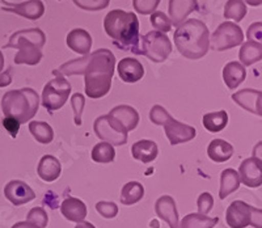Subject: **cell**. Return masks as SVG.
<instances>
[{"mask_svg":"<svg viewBox=\"0 0 262 228\" xmlns=\"http://www.w3.org/2000/svg\"><path fill=\"white\" fill-rule=\"evenodd\" d=\"M116 56L107 49L98 50L84 55L79 59L63 63L54 70V75L72 76L84 75L85 77V95L90 98H101L109 93L114 76Z\"/></svg>","mask_w":262,"mask_h":228,"instance_id":"1","label":"cell"},{"mask_svg":"<svg viewBox=\"0 0 262 228\" xmlns=\"http://www.w3.org/2000/svg\"><path fill=\"white\" fill-rule=\"evenodd\" d=\"M173 38L179 53L188 59H201L209 53V28L198 18H189L184 21L177 27Z\"/></svg>","mask_w":262,"mask_h":228,"instance_id":"2","label":"cell"},{"mask_svg":"<svg viewBox=\"0 0 262 228\" xmlns=\"http://www.w3.org/2000/svg\"><path fill=\"white\" fill-rule=\"evenodd\" d=\"M104 29L119 49L137 53L140 37L139 20L135 13L113 9L105 16Z\"/></svg>","mask_w":262,"mask_h":228,"instance_id":"3","label":"cell"},{"mask_svg":"<svg viewBox=\"0 0 262 228\" xmlns=\"http://www.w3.org/2000/svg\"><path fill=\"white\" fill-rule=\"evenodd\" d=\"M46 44V34L38 28L23 29L15 32L9 37L4 49H17L15 55L16 65L36 66L42 59L41 49Z\"/></svg>","mask_w":262,"mask_h":228,"instance_id":"4","label":"cell"},{"mask_svg":"<svg viewBox=\"0 0 262 228\" xmlns=\"http://www.w3.org/2000/svg\"><path fill=\"white\" fill-rule=\"evenodd\" d=\"M38 93L33 88L13 89L4 93L2 97V110L4 117H12L20 123H27L38 112Z\"/></svg>","mask_w":262,"mask_h":228,"instance_id":"5","label":"cell"},{"mask_svg":"<svg viewBox=\"0 0 262 228\" xmlns=\"http://www.w3.org/2000/svg\"><path fill=\"white\" fill-rule=\"evenodd\" d=\"M140 50L137 54L147 56L149 60L155 63H163L168 59L172 53V42L167 34L151 30L143 37H140Z\"/></svg>","mask_w":262,"mask_h":228,"instance_id":"6","label":"cell"},{"mask_svg":"<svg viewBox=\"0 0 262 228\" xmlns=\"http://www.w3.org/2000/svg\"><path fill=\"white\" fill-rule=\"evenodd\" d=\"M71 93V84L62 75H55L42 91L41 104L48 112L53 113L64 107Z\"/></svg>","mask_w":262,"mask_h":228,"instance_id":"7","label":"cell"},{"mask_svg":"<svg viewBox=\"0 0 262 228\" xmlns=\"http://www.w3.org/2000/svg\"><path fill=\"white\" fill-rule=\"evenodd\" d=\"M96 136L102 142L112 146H123L127 143V133L125 126L109 114L100 116L93 123Z\"/></svg>","mask_w":262,"mask_h":228,"instance_id":"8","label":"cell"},{"mask_svg":"<svg viewBox=\"0 0 262 228\" xmlns=\"http://www.w3.org/2000/svg\"><path fill=\"white\" fill-rule=\"evenodd\" d=\"M244 41L243 29L236 23L226 21L216 28L210 37V46L214 51H226L233 49Z\"/></svg>","mask_w":262,"mask_h":228,"instance_id":"9","label":"cell"},{"mask_svg":"<svg viewBox=\"0 0 262 228\" xmlns=\"http://www.w3.org/2000/svg\"><path fill=\"white\" fill-rule=\"evenodd\" d=\"M4 197L15 206H23L36 198V193L24 181L12 180L4 186Z\"/></svg>","mask_w":262,"mask_h":228,"instance_id":"10","label":"cell"},{"mask_svg":"<svg viewBox=\"0 0 262 228\" xmlns=\"http://www.w3.org/2000/svg\"><path fill=\"white\" fill-rule=\"evenodd\" d=\"M238 176L248 188H258L262 185V160L258 157H248L240 164Z\"/></svg>","mask_w":262,"mask_h":228,"instance_id":"11","label":"cell"},{"mask_svg":"<svg viewBox=\"0 0 262 228\" xmlns=\"http://www.w3.org/2000/svg\"><path fill=\"white\" fill-rule=\"evenodd\" d=\"M164 130H165V135L172 146L190 142L196 135V130L193 126L179 122L173 117L164 125Z\"/></svg>","mask_w":262,"mask_h":228,"instance_id":"12","label":"cell"},{"mask_svg":"<svg viewBox=\"0 0 262 228\" xmlns=\"http://www.w3.org/2000/svg\"><path fill=\"white\" fill-rule=\"evenodd\" d=\"M250 204L244 201H233L226 211V222L231 228H245L250 223Z\"/></svg>","mask_w":262,"mask_h":228,"instance_id":"13","label":"cell"},{"mask_svg":"<svg viewBox=\"0 0 262 228\" xmlns=\"http://www.w3.org/2000/svg\"><path fill=\"white\" fill-rule=\"evenodd\" d=\"M232 100L247 112L262 117V91L245 88L233 93Z\"/></svg>","mask_w":262,"mask_h":228,"instance_id":"14","label":"cell"},{"mask_svg":"<svg viewBox=\"0 0 262 228\" xmlns=\"http://www.w3.org/2000/svg\"><path fill=\"white\" fill-rule=\"evenodd\" d=\"M2 9L16 13L28 20H38L45 13V4L41 0H27L24 3L6 4Z\"/></svg>","mask_w":262,"mask_h":228,"instance_id":"15","label":"cell"},{"mask_svg":"<svg viewBox=\"0 0 262 228\" xmlns=\"http://www.w3.org/2000/svg\"><path fill=\"white\" fill-rule=\"evenodd\" d=\"M156 215L167 222L170 228H180L179 211L176 208V201L170 196H163L155 203Z\"/></svg>","mask_w":262,"mask_h":228,"instance_id":"16","label":"cell"},{"mask_svg":"<svg viewBox=\"0 0 262 228\" xmlns=\"http://www.w3.org/2000/svg\"><path fill=\"white\" fill-rule=\"evenodd\" d=\"M117 71H118L121 80L125 83H137L142 80L144 76V67L143 65L135 58H123L117 66Z\"/></svg>","mask_w":262,"mask_h":228,"instance_id":"17","label":"cell"},{"mask_svg":"<svg viewBox=\"0 0 262 228\" xmlns=\"http://www.w3.org/2000/svg\"><path fill=\"white\" fill-rule=\"evenodd\" d=\"M198 9V0H169V18L172 24L179 27L189 15Z\"/></svg>","mask_w":262,"mask_h":228,"instance_id":"18","label":"cell"},{"mask_svg":"<svg viewBox=\"0 0 262 228\" xmlns=\"http://www.w3.org/2000/svg\"><path fill=\"white\" fill-rule=\"evenodd\" d=\"M66 44L75 53L80 55H88L92 49V36L85 29L76 28L67 34Z\"/></svg>","mask_w":262,"mask_h":228,"instance_id":"19","label":"cell"},{"mask_svg":"<svg viewBox=\"0 0 262 228\" xmlns=\"http://www.w3.org/2000/svg\"><path fill=\"white\" fill-rule=\"evenodd\" d=\"M60 213L70 222L81 223L85 219L88 210H86L85 203L81 199L75 198V197H69L60 204Z\"/></svg>","mask_w":262,"mask_h":228,"instance_id":"20","label":"cell"},{"mask_svg":"<svg viewBox=\"0 0 262 228\" xmlns=\"http://www.w3.org/2000/svg\"><path fill=\"white\" fill-rule=\"evenodd\" d=\"M37 173L41 180L46 181V182H53L59 178L60 173H62V164L53 155H45L39 160Z\"/></svg>","mask_w":262,"mask_h":228,"instance_id":"21","label":"cell"},{"mask_svg":"<svg viewBox=\"0 0 262 228\" xmlns=\"http://www.w3.org/2000/svg\"><path fill=\"white\" fill-rule=\"evenodd\" d=\"M159 148L154 140L142 139L138 140L131 147V155L135 160L142 161L143 164L152 163L158 157Z\"/></svg>","mask_w":262,"mask_h":228,"instance_id":"22","label":"cell"},{"mask_svg":"<svg viewBox=\"0 0 262 228\" xmlns=\"http://www.w3.org/2000/svg\"><path fill=\"white\" fill-rule=\"evenodd\" d=\"M109 116L121 122L127 131L134 130L139 123V113L130 105H117L109 112Z\"/></svg>","mask_w":262,"mask_h":228,"instance_id":"23","label":"cell"},{"mask_svg":"<svg viewBox=\"0 0 262 228\" xmlns=\"http://www.w3.org/2000/svg\"><path fill=\"white\" fill-rule=\"evenodd\" d=\"M247 77V70L240 62H229L223 68V80L229 89H236Z\"/></svg>","mask_w":262,"mask_h":228,"instance_id":"24","label":"cell"},{"mask_svg":"<svg viewBox=\"0 0 262 228\" xmlns=\"http://www.w3.org/2000/svg\"><path fill=\"white\" fill-rule=\"evenodd\" d=\"M207 155L215 163H224L233 156V146L224 139H214L207 147Z\"/></svg>","mask_w":262,"mask_h":228,"instance_id":"25","label":"cell"},{"mask_svg":"<svg viewBox=\"0 0 262 228\" xmlns=\"http://www.w3.org/2000/svg\"><path fill=\"white\" fill-rule=\"evenodd\" d=\"M240 184H242V180H240L238 172H236L232 168L224 169L221 175V189H219L221 199H226L229 194L235 193L240 188Z\"/></svg>","mask_w":262,"mask_h":228,"instance_id":"26","label":"cell"},{"mask_svg":"<svg viewBox=\"0 0 262 228\" xmlns=\"http://www.w3.org/2000/svg\"><path fill=\"white\" fill-rule=\"evenodd\" d=\"M238 59L244 67L262 60V45L254 41H247L243 44L238 53Z\"/></svg>","mask_w":262,"mask_h":228,"instance_id":"27","label":"cell"},{"mask_svg":"<svg viewBox=\"0 0 262 228\" xmlns=\"http://www.w3.org/2000/svg\"><path fill=\"white\" fill-rule=\"evenodd\" d=\"M144 197V188L143 185L138 182V181H130L127 184H125L121 189V203L125 206H133V204L138 203L142 201Z\"/></svg>","mask_w":262,"mask_h":228,"instance_id":"28","label":"cell"},{"mask_svg":"<svg viewBox=\"0 0 262 228\" xmlns=\"http://www.w3.org/2000/svg\"><path fill=\"white\" fill-rule=\"evenodd\" d=\"M202 123L209 133H221L228 125V114L226 110L206 113L202 118Z\"/></svg>","mask_w":262,"mask_h":228,"instance_id":"29","label":"cell"},{"mask_svg":"<svg viewBox=\"0 0 262 228\" xmlns=\"http://www.w3.org/2000/svg\"><path fill=\"white\" fill-rule=\"evenodd\" d=\"M219 222V218H210L200 213H191L184 216L180 223V228H214Z\"/></svg>","mask_w":262,"mask_h":228,"instance_id":"30","label":"cell"},{"mask_svg":"<svg viewBox=\"0 0 262 228\" xmlns=\"http://www.w3.org/2000/svg\"><path fill=\"white\" fill-rule=\"evenodd\" d=\"M29 131L33 138L41 144H49L54 139V130L48 122L32 121L29 122Z\"/></svg>","mask_w":262,"mask_h":228,"instance_id":"31","label":"cell"},{"mask_svg":"<svg viewBox=\"0 0 262 228\" xmlns=\"http://www.w3.org/2000/svg\"><path fill=\"white\" fill-rule=\"evenodd\" d=\"M116 159V151H114V146L111 143L101 142L93 147L92 150V160L98 164H109L113 163Z\"/></svg>","mask_w":262,"mask_h":228,"instance_id":"32","label":"cell"},{"mask_svg":"<svg viewBox=\"0 0 262 228\" xmlns=\"http://www.w3.org/2000/svg\"><path fill=\"white\" fill-rule=\"evenodd\" d=\"M248 7L243 0H228L224 7V17L240 23L247 16Z\"/></svg>","mask_w":262,"mask_h":228,"instance_id":"33","label":"cell"},{"mask_svg":"<svg viewBox=\"0 0 262 228\" xmlns=\"http://www.w3.org/2000/svg\"><path fill=\"white\" fill-rule=\"evenodd\" d=\"M149 23L158 32L164 33V34L170 32L173 27L172 20L164 12H160V11H156V12L152 13L151 17H149Z\"/></svg>","mask_w":262,"mask_h":228,"instance_id":"34","label":"cell"},{"mask_svg":"<svg viewBox=\"0 0 262 228\" xmlns=\"http://www.w3.org/2000/svg\"><path fill=\"white\" fill-rule=\"evenodd\" d=\"M27 222L39 228H45L49 223V215L43 208H33L28 213Z\"/></svg>","mask_w":262,"mask_h":228,"instance_id":"35","label":"cell"},{"mask_svg":"<svg viewBox=\"0 0 262 228\" xmlns=\"http://www.w3.org/2000/svg\"><path fill=\"white\" fill-rule=\"evenodd\" d=\"M85 107V97L81 93H74L71 97V108L74 110V121L76 126H81V114Z\"/></svg>","mask_w":262,"mask_h":228,"instance_id":"36","label":"cell"},{"mask_svg":"<svg viewBox=\"0 0 262 228\" xmlns=\"http://www.w3.org/2000/svg\"><path fill=\"white\" fill-rule=\"evenodd\" d=\"M161 0H133V7L140 15H152L156 12Z\"/></svg>","mask_w":262,"mask_h":228,"instance_id":"37","label":"cell"},{"mask_svg":"<svg viewBox=\"0 0 262 228\" xmlns=\"http://www.w3.org/2000/svg\"><path fill=\"white\" fill-rule=\"evenodd\" d=\"M76 7L84 11H101L111 4V0H72Z\"/></svg>","mask_w":262,"mask_h":228,"instance_id":"38","label":"cell"},{"mask_svg":"<svg viewBox=\"0 0 262 228\" xmlns=\"http://www.w3.org/2000/svg\"><path fill=\"white\" fill-rule=\"evenodd\" d=\"M170 118H172V116L161 105H155L149 110V119H151L152 123L158 125V126H164Z\"/></svg>","mask_w":262,"mask_h":228,"instance_id":"39","label":"cell"},{"mask_svg":"<svg viewBox=\"0 0 262 228\" xmlns=\"http://www.w3.org/2000/svg\"><path fill=\"white\" fill-rule=\"evenodd\" d=\"M96 211L106 219H113L118 214V206L114 202L100 201L96 203Z\"/></svg>","mask_w":262,"mask_h":228,"instance_id":"40","label":"cell"},{"mask_svg":"<svg viewBox=\"0 0 262 228\" xmlns=\"http://www.w3.org/2000/svg\"><path fill=\"white\" fill-rule=\"evenodd\" d=\"M196 208H198V213L202 215H207L214 208V197L209 192L202 193L196 199Z\"/></svg>","mask_w":262,"mask_h":228,"instance_id":"41","label":"cell"},{"mask_svg":"<svg viewBox=\"0 0 262 228\" xmlns=\"http://www.w3.org/2000/svg\"><path fill=\"white\" fill-rule=\"evenodd\" d=\"M248 41L258 42L262 45V23H253L247 30Z\"/></svg>","mask_w":262,"mask_h":228,"instance_id":"42","label":"cell"},{"mask_svg":"<svg viewBox=\"0 0 262 228\" xmlns=\"http://www.w3.org/2000/svg\"><path fill=\"white\" fill-rule=\"evenodd\" d=\"M20 122L17 119L12 118V117H4L3 119V126L7 131L9 133V135L12 138H16L18 134V130H20Z\"/></svg>","mask_w":262,"mask_h":228,"instance_id":"43","label":"cell"},{"mask_svg":"<svg viewBox=\"0 0 262 228\" xmlns=\"http://www.w3.org/2000/svg\"><path fill=\"white\" fill-rule=\"evenodd\" d=\"M252 227L262 228V209L250 208V223Z\"/></svg>","mask_w":262,"mask_h":228,"instance_id":"44","label":"cell"},{"mask_svg":"<svg viewBox=\"0 0 262 228\" xmlns=\"http://www.w3.org/2000/svg\"><path fill=\"white\" fill-rule=\"evenodd\" d=\"M11 83H12V68H8L0 74V88L8 87Z\"/></svg>","mask_w":262,"mask_h":228,"instance_id":"45","label":"cell"},{"mask_svg":"<svg viewBox=\"0 0 262 228\" xmlns=\"http://www.w3.org/2000/svg\"><path fill=\"white\" fill-rule=\"evenodd\" d=\"M253 156L258 157L259 160H262V140L257 143L253 148Z\"/></svg>","mask_w":262,"mask_h":228,"instance_id":"46","label":"cell"},{"mask_svg":"<svg viewBox=\"0 0 262 228\" xmlns=\"http://www.w3.org/2000/svg\"><path fill=\"white\" fill-rule=\"evenodd\" d=\"M12 228H39V227H37V225L34 224H30V223H28L27 220H25V222H17L16 224L12 225Z\"/></svg>","mask_w":262,"mask_h":228,"instance_id":"47","label":"cell"},{"mask_svg":"<svg viewBox=\"0 0 262 228\" xmlns=\"http://www.w3.org/2000/svg\"><path fill=\"white\" fill-rule=\"evenodd\" d=\"M75 228H96V227L90 222H81L75 225Z\"/></svg>","mask_w":262,"mask_h":228,"instance_id":"48","label":"cell"},{"mask_svg":"<svg viewBox=\"0 0 262 228\" xmlns=\"http://www.w3.org/2000/svg\"><path fill=\"white\" fill-rule=\"evenodd\" d=\"M247 2L248 6H252V7H258L262 4V0H245Z\"/></svg>","mask_w":262,"mask_h":228,"instance_id":"49","label":"cell"},{"mask_svg":"<svg viewBox=\"0 0 262 228\" xmlns=\"http://www.w3.org/2000/svg\"><path fill=\"white\" fill-rule=\"evenodd\" d=\"M4 70V55L3 53H2V50H0V74L3 72Z\"/></svg>","mask_w":262,"mask_h":228,"instance_id":"50","label":"cell"},{"mask_svg":"<svg viewBox=\"0 0 262 228\" xmlns=\"http://www.w3.org/2000/svg\"><path fill=\"white\" fill-rule=\"evenodd\" d=\"M58 2H60V0H58Z\"/></svg>","mask_w":262,"mask_h":228,"instance_id":"51","label":"cell"}]
</instances>
